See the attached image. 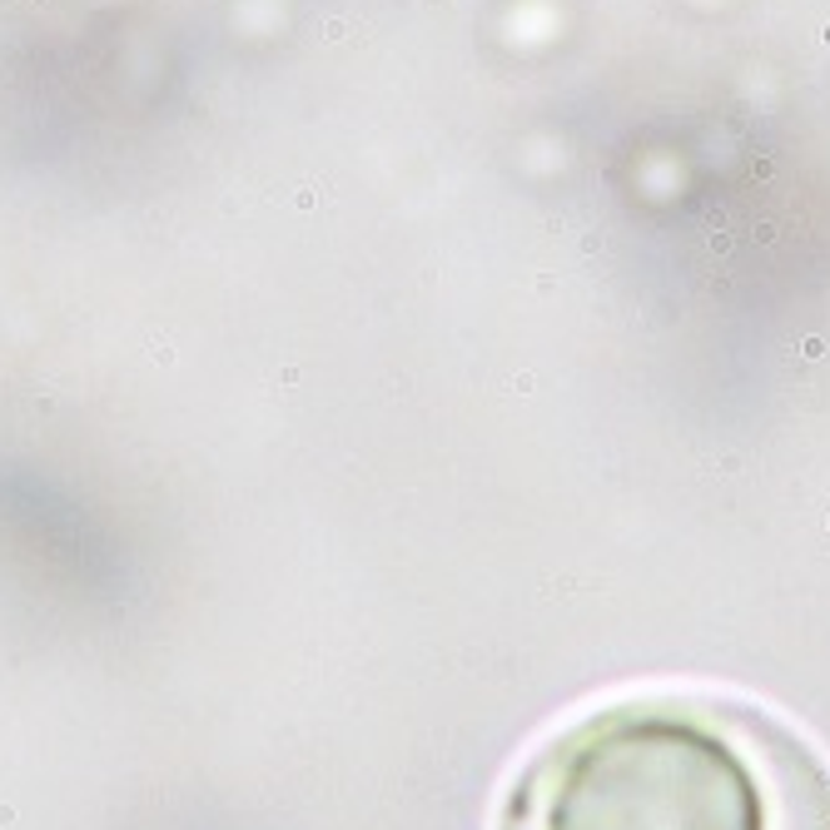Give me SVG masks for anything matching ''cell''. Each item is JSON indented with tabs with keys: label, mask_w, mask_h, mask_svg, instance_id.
Returning a JSON list of instances; mask_svg holds the SVG:
<instances>
[{
	"label": "cell",
	"mask_w": 830,
	"mask_h": 830,
	"mask_svg": "<svg viewBox=\"0 0 830 830\" xmlns=\"http://www.w3.org/2000/svg\"><path fill=\"white\" fill-rule=\"evenodd\" d=\"M503 830H830V791L771 722L712 701H616L547 741Z\"/></svg>",
	"instance_id": "1"
}]
</instances>
